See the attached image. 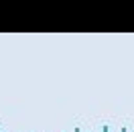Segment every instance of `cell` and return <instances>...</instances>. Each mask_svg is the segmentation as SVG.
Returning a JSON list of instances; mask_svg holds the SVG:
<instances>
[{
    "mask_svg": "<svg viewBox=\"0 0 134 132\" xmlns=\"http://www.w3.org/2000/svg\"><path fill=\"white\" fill-rule=\"evenodd\" d=\"M104 132H108V130H104Z\"/></svg>",
    "mask_w": 134,
    "mask_h": 132,
    "instance_id": "obj_1",
    "label": "cell"
}]
</instances>
